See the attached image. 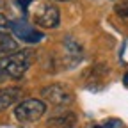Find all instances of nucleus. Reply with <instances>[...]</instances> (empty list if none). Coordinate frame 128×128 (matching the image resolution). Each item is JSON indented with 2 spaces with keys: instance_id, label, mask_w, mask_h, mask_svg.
Wrapping results in <instances>:
<instances>
[{
  "instance_id": "obj_1",
  "label": "nucleus",
  "mask_w": 128,
  "mask_h": 128,
  "mask_svg": "<svg viewBox=\"0 0 128 128\" xmlns=\"http://www.w3.org/2000/svg\"><path fill=\"white\" fill-rule=\"evenodd\" d=\"M41 96H43L44 102H48L54 107H68L75 100V94H73L71 87L66 84H60V82H54L50 86H44L41 89Z\"/></svg>"
},
{
  "instance_id": "obj_2",
  "label": "nucleus",
  "mask_w": 128,
  "mask_h": 128,
  "mask_svg": "<svg viewBox=\"0 0 128 128\" xmlns=\"http://www.w3.org/2000/svg\"><path fill=\"white\" fill-rule=\"evenodd\" d=\"M46 112V103L38 98H27L14 107V118L20 123H34Z\"/></svg>"
},
{
  "instance_id": "obj_3",
  "label": "nucleus",
  "mask_w": 128,
  "mask_h": 128,
  "mask_svg": "<svg viewBox=\"0 0 128 128\" xmlns=\"http://www.w3.org/2000/svg\"><path fill=\"white\" fill-rule=\"evenodd\" d=\"M0 68H2V71L6 73V76L18 80L30 68V55L27 52H23V50H18L16 54H12V55L0 60Z\"/></svg>"
},
{
  "instance_id": "obj_4",
  "label": "nucleus",
  "mask_w": 128,
  "mask_h": 128,
  "mask_svg": "<svg viewBox=\"0 0 128 128\" xmlns=\"http://www.w3.org/2000/svg\"><path fill=\"white\" fill-rule=\"evenodd\" d=\"M34 23L41 28H57L60 23L59 7L54 4H39L34 11Z\"/></svg>"
},
{
  "instance_id": "obj_5",
  "label": "nucleus",
  "mask_w": 128,
  "mask_h": 128,
  "mask_svg": "<svg viewBox=\"0 0 128 128\" xmlns=\"http://www.w3.org/2000/svg\"><path fill=\"white\" fill-rule=\"evenodd\" d=\"M108 76V66L103 62L100 64H92V66L86 68L84 73H82V78H84V84L86 87L92 89V91H98L103 87L105 84V80Z\"/></svg>"
},
{
  "instance_id": "obj_6",
  "label": "nucleus",
  "mask_w": 128,
  "mask_h": 128,
  "mask_svg": "<svg viewBox=\"0 0 128 128\" xmlns=\"http://www.w3.org/2000/svg\"><path fill=\"white\" fill-rule=\"evenodd\" d=\"M11 30H12V34L25 41V43H30V44H34V43H39L44 36L41 34L39 30H36L32 25H28L27 22H22V20H16V22H11Z\"/></svg>"
},
{
  "instance_id": "obj_7",
  "label": "nucleus",
  "mask_w": 128,
  "mask_h": 128,
  "mask_svg": "<svg viewBox=\"0 0 128 128\" xmlns=\"http://www.w3.org/2000/svg\"><path fill=\"white\" fill-rule=\"evenodd\" d=\"M62 50H64V55H66V60L71 62V66H75V64L84 57L82 44H80L73 36H68V34L62 39Z\"/></svg>"
},
{
  "instance_id": "obj_8",
  "label": "nucleus",
  "mask_w": 128,
  "mask_h": 128,
  "mask_svg": "<svg viewBox=\"0 0 128 128\" xmlns=\"http://www.w3.org/2000/svg\"><path fill=\"white\" fill-rule=\"evenodd\" d=\"M48 124L54 126V128H73L76 124V114L75 112H60L57 116H52L48 119Z\"/></svg>"
},
{
  "instance_id": "obj_9",
  "label": "nucleus",
  "mask_w": 128,
  "mask_h": 128,
  "mask_svg": "<svg viewBox=\"0 0 128 128\" xmlns=\"http://www.w3.org/2000/svg\"><path fill=\"white\" fill-rule=\"evenodd\" d=\"M22 96V89L20 87H6L0 89V112L12 107Z\"/></svg>"
},
{
  "instance_id": "obj_10",
  "label": "nucleus",
  "mask_w": 128,
  "mask_h": 128,
  "mask_svg": "<svg viewBox=\"0 0 128 128\" xmlns=\"http://www.w3.org/2000/svg\"><path fill=\"white\" fill-rule=\"evenodd\" d=\"M18 50H20V46L14 38H11L9 34H0V60L16 54Z\"/></svg>"
},
{
  "instance_id": "obj_11",
  "label": "nucleus",
  "mask_w": 128,
  "mask_h": 128,
  "mask_svg": "<svg viewBox=\"0 0 128 128\" xmlns=\"http://www.w3.org/2000/svg\"><path fill=\"white\" fill-rule=\"evenodd\" d=\"M114 11H116L118 16H121V18H128V0H123V2L116 4Z\"/></svg>"
},
{
  "instance_id": "obj_12",
  "label": "nucleus",
  "mask_w": 128,
  "mask_h": 128,
  "mask_svg": "<svg viewBox=\"0 0 128 128\" xmlns=\"http://www.w3.org/2000/svg\"><path fill=\"white\" fill-rule=\"evenodd\" d=\"M11 32V22L6 14H0V34H9Z\"/></svg>"
},
{
  "instance_id": "obj_13",
  "label": "nucleus",
  "mask_w": 128,
  "mask_h": 128,
  "mask_svg": "<svg viewBox=\"0 0 128 128\" xmlns=\"http://www.w3.org/2000/svg\"><path fill=\"white\" fill-rule=\"evenodd\" d=\"M116 119H108L107 123H103V124H96V126H92V128H116Z\"/></svg>"
},
{
  "instance_id": "obj_14",
  "label": "nucleus",
  "mask_w": 128,
  "mask_h": 128,
  "mask_svg": "<svg viewBox=\"0 0 128 128\" xmlns=\"http://www.w3.org/2000/svg\"><path fill=\"white\" fill-rule=\"evenodd\" d=\"M30 2H32V0H20L18 4H20V6H23V7H27V6H28Z\"/></svg>"
},
{
  "instance_id": "obj_15",
  "label": "nucleus",
  "mask_w": 128,
  "mask_h": 128,
  "mask_svg": "<svg viewBox=\"0 0 128 128\" xmlns=\"http://www.w3.org/2000/svg\"><path fill=\"white\" fill-rule=\"evenodd\" d=\"M123 84H124V87H128V71H126L124 76H123Z\"/></svg>"
},
{
  "instance_id": "obj_16",
  "label": "nucleus",
  "mask_w": 128,
  "mask_h": 128,
  "mask_svg": "<svg viewBox=\"0 0 128 128\" xmlns=\"http://www.w3.org/2000/svg\"><path fill=\"white\" fill-rule=\"evenodd\" d=\"M4 78H6V73L2 71V68H0V84H2V82H4Z\"/></svg>"
},
{
  "instance_id": "obj_17",
  "label": "nucleus",
  "mask_w": 128,
  "mask_h": 128,
  "mask_svg": "<svg viewBox=\"0 0 128 128\" xmlns=\"http://www.w3.org/2000/svg\"><path fill=\"white\" fill-rule=\"evenodd\" d=\"M55 2H70V0H55Z\"/></svg>"
}]
</instances>
